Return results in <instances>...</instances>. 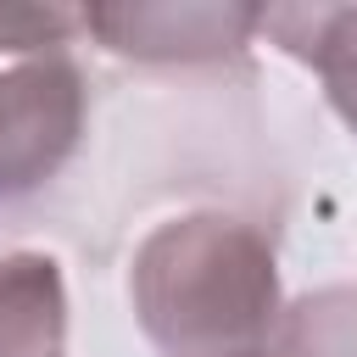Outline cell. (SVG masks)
I'll return each mask as SVG.
<instances>
[{
  "label": "cell",
  "instance_id": "8",
  "mask_svg": "<svg viewBox=\"0 0 357 357\" xmlns=\"http://www.w3.org/2000/svg\"><path fill=\"white\" fill-rule=\"evenodd\" d=\"M245 357H273V351H245Z\"/></svg>",
  "mask_w": 357,
  "mask_h": 357
},
{
  "label": "cell",
  "instance_id": "7",
  "mask_svg": "<svg viewBox=\"0 0 357 357\" xmlns=\"http://www.w3.org/2000/svg\"><path fill=\"white\" fill-rule=\"evenodd\" d=\"M84 33V6H28V0H0V56L28 61V56H56Z\"/></svg>",
  "mask_w": 357,
  "mask_h": 357
},
{
  "label": "cell",
  "instance_id": "4",
  "mask_svg": "<svg viewBox=\"0 0 357 357\" xmlns=\"http://www.w3.org/2000/svg\"><path fill=\"white\" fill-rule=\"evenodd\" d=\"M257 33L312 67L335 117L357 134V6H262Z\"/></svg>",
  "mask_w": 357,
  "mask_h": 357
},
{
  "label": "cell",
  "instance_id": "2",
  "mask_svg": "<svg viewBox=\"0 0 357 357\" xmlns=\"http://www.w3.org/2000/svg\"><path fill=\"white\" fill-rule=\"evenodd\" d=\"M84 117L89 84L67 50L0 67V201L56 178L84 139Z\"/></svg>",
  "mask_w": 357,
  "mask_h": 357
},
{
  "label": "cell",
  "instance_id": "6",
  "mask_svg": "<svg viewBox=\"0 0 357 357\" xmlns=\"http://www.w3.org/2000/svg\"><path fill=\"white\" fill-rule=\"evenodd\" d=\"M273 357H357V284H329L284 307Z\"/></svg>",
  "mask_w": 357,
  "mask_h": 357
},
{
  "label": "cell",
  "instance_id": "3",
  "mask_svg": "<svg viewBox=\"0 0 357 357\" xmlns=\"http://www.w3.org/2000/svg\"><path fill=\"white\" fill-rule=\"evenodd\" d=\"M262 22V6H84V33H95L112 56L156 61V67H190V61H223L251 45Z\"/></svg>",
  "mask_w": 357,
  "mask_h": 357
},
{
  "label": "cell",
  "instance_id": "1",
  "mask_svg": "<svg viewBox=\"0 0 357 357\" xmlns=\"http://www.w3.org/2000/svg\"><path fill=\"white\" fill-rule=\"evenodd\" d=\"M134 324L162 357L268 351L284 318L279 257L234 212H184L156 223L128 262Z\"/></svg>",
  "mask_w": 357,
  "mask_h": 357
},
{
  "label": "cell",
  "instance_id": "5",
  "mask_svg": "<svg viewBox=\"0 0 357 357\" xmlns=\"http://www.w3.org/2000/svg\"><path fill=\"white\" fill-rule=\"evenodd\" d=\"M67 346V284L45 251L0 257V357H61Z\"/></svg>",
  "mask_w": 357,
  "mask_h": 357
}]
</instances>
